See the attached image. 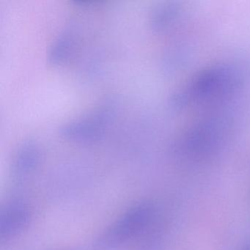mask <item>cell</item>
I'll return each instance as SVG.
<instances>
[{
    "mask_svg": "<svg viewBox=\"0 0 250 250\" xmlns=\"http://www.w3.org/2000/svg\"><path fill=\"white\" fill-rule=\"evenodd\" d=\"M238 83V74L232 68L213 67L199 74L186 88L175 93L171 104L175 109H181L193 104L222 99L232 93Z\"/></svg>",
    "mask_w": 250,
    "mask_h": 250,
    "instance_id": "obj_1",
    "label": "cell"
},
{
    "mask_svg": "<svg viewBox=\"0 0 250 250\" xmlns=\"http://www.w3.org/2000/svg\"><path fill=\"white\" fill-rule=\"evenodd\" d=\"M154 206L150 202L137 203L124 212L95 240L93 250H112L140 235L154 219Z\"/></svg>",
    "mask_w": 250,
    "mask_h": 250,
    "instance_id": "obj_2",
    "label": "cell"
},
{
    "mask_svg": "<svg viewBox=\"0 0 250 250\" xmlns=\"http://www.w3.org/2000/svg\"><path fill=\"white\" fill-rule=\"evenodd\" d=\"M223 129V124L217 121L199 124L181 137L177 143V150L194 158L210 156L222 145Z\"/></svg>",
    "mask_w": 250,
    "mask_h": 250,
    "instance_id": "obj_3",
    "label": "cell"
},
{
    "mask_svg": "<svg viewBox=\"0 0 250 250\" xmlns=\"http://www.w3.org/2000/svg\"><path fill=\"white\" fill-rule=\"evenodd\" d=\"M115 109L111 105L101 106L93 112L67 123L60 133L64 138L77 142L96 141L103 135L114 116Z\"/></svg>",
    "mask_w": 250,
    "mask_h": 250,
    "instance_id": "obj_4",
    "label": "cell"
},
{
    "mask_svg": "<svg viewBox=\"0 0 250 250\" xmlns=\"http://www.w3.org/2000/svg\"><path fill=\"white\" fill-rule=\"evenodd\" d=\"M31 210L22 199L13 198L0 211V239L8 241L23 232L30 223Z\"/></svg>",
    "mask_w": 250,
    "mask_h": 250,
    "instance_id": "obj_5",
    "label": "cell"
},
{
    "mask_svg": "<svg viewBox=\"0 0 250 250\" xmlns=\"http://www.w3.org/2000/svg\"><path fill=\"white\" fill-rule=\"evenodd\" d=\"M40 156V150L34 142L23 143L19 147L12 160V178L18 182L27 179L39 165Z\"/></svg>",
    "mask_w": 250,
    "mask_h": 250,
    "instance_id": "obj_6",
    "label": "cell"
},
{
    "mask_svg": "<svg viewBox=\"0 0 250 250\" xmlns=\"http://www.w3.org/2000/svg\"><path fill=\"white\" fill-rule=\"evenodd\" d=\"M74 46V38L68 32H65L55 41L49 51L48 60L52 64L62 62L68 58Z\"/></svg>",
    "mask_w": 250,
    "mask_h": 250,
    "instance_id": "obj_7",
    "label": "cell"
},
{
    "mask_svg": "<svg viewBox=\"0 0 250 250\" xmlns=\"http://www.w3.org/2000/svg\"><path fill=\"white\" fill-rule=\"evenodd\" d=\"M244 250H250V245L248 246V247H246Z\"/></svg>",
    "mask_w": 250,
    "mask_h": 250,
    "instance_id": "obj_8",
    "label": "cell"
},
{
    "mask_svg": "<svg viewBox=\"0 0 250 250\" xmlns=\"http://www.w3.org/2000/svg\"></svg>",
    "mask_w": 250,
    "mask_h": 250,
    "instance_id": "obj_9",
    "label": "cell"
}]
</instances>
